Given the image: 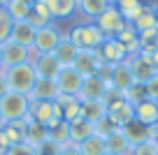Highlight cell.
Returning <instances> with one entry per match:
<instances>
[{
  "label": "cell",
  "instance_id": "6da1fadb",
  "mask_svg": "<svg viewBox=\"0 0 158 155\" xmlns=\"http://www.w3.org/2000/svg\"><path fill=\"white\" fill-rule=\"evenodd\" d=\"M5 74V81H7V88L12 93H21V95H30L35 81H37V74H35L33 65L26 63V65H16V67H10V70H2Z\"/></svg>",
  "mask_w": 158,
  "mask_h": 155
},
{
  "label": "cell",
  "instance_id": "7a4b0ae2",
  "mask_svg": "<svg viewBox=\"0 0 158 155\" xmlns=\"http://www.w3.org/2000/svg\"><path fill=\"white\" fill-rule=\"evenodd\" d=\"M68 37H70V42H72L79 51H84V49L95 51V49H100V44L107 39L102 33H100V28L95 23H79V26H74V28L70 30Z\"/></svg>",
  "mask_w": 158,
  "mask_h": 155
},
{
  "label": "cell",
  "instance_id": "3957f363",
  "mask_svg": "<svg viewBox=\"0 0 158 155\" xmlns=\"http://www.w3.org/2000/svg\"><path fill=\"white\" fill-rule=\"evenodd\" d=\"M28 107H30L28 95H21V93H12L10 90L2 100H0V113H2L5 123L26 121V118H28Z\"/></svg>",
  "mask_w": 158,
  "mask_h": 155
},
{
  "label": "cell",
  "instance_id": "277c9868",
  "mask_svg": "<svg viewBox=\"0 0 158 155\" xmlns=\"http://www.w3.org/2000/svg\"><path fill=\"white\" fill-rule=\"evenodd\" d=\"M26 121H33L40 123V125L49 127L51 123L56 121H63L60 118V109L56 102H44V100H30V107H28V118Z\"/></svg>",
  "mask_w": 158,
  "mask_h": 155
},
{
  "label": "cell",
  "instance_id": "5b68a950",
  "mask_svg": "<svg viewBox=\"0 0 158 155\" xmlns=\"http://www.w3.org/2000/svg\"><path fill=\"white\" fill-rule=\"evenodd\" d=\"M109 88L112 86H109V81L105 77L91 74V77H84L77 97H79V102H100V100H105V95H107Z\"/></svg>",
  "mask_w": 158,
  "mask_h": 155
},
{
  "label": "cell",
  "instance_id": "8992f818",
  "mask_svg": "<svg viewBox=\"0 0 158 155\" xmlns=\"http://www.w3.org/2000/svg\"><path fill=\"white\" fill-rule=\"evenodd\" d=\"M95 26H98L100 33H102L105 37L109 39V37H116L121 30L128 28V21L121 16V12H118L114 5H109L107 10H105L102 14L98 16V19H95Z\"/></svg>",
  "mask_w": 158,
  "mask_h": 155
},
{
  "label": "cell",
  "instance_id": "52a82bcc",
  "mask_svg": "<svg viewBox=\"0 0 158 155\" xmlns=\"http://www.w3.org/2000/svg\"><path fill=\"white\" fill-rule=\"evenodd\" d=\"M60 39H63L60 30L56 28L54 23H49V26H44V28L35 30L33 51H35V54H54L56 46L60 44Z\"/></svg>",
  "mask_w": 158,
  "mask_h": 155
},
{
  "label": "cell",
  "instance_id": "ba28073f",
  "mask_svg": "<svg viewBox=\"0 0 158 155\" xmlns=\"http://www.w3.org/2000/svg\"><path fill=\"white\" fill-rule=\"evenodd\" d=\"M0 51H2V70L30 63V58H33V54H35V51H30V49L12 42V39H7V42L0 44Z\"/></svg>",
  "mask_w": 158,
  "mask_h": 155
},
{
  "label": "cell",
  "instance_id": "9c48e42d",
  "mask_svg": "<svg viewBox=\"0 0 158 155\" xmlns=\"http://www.w3.org/2000/svg\"><path fill=\"white\" fill-rule=\"evenodd\" d=\"M107 118L114 123V127L121 130V127H126L128 123L135 121V107L121 95V97H116V100H112L107 104Z\"/></svg>",
  "mask_w": 158,
  "mask_h": 155
},
{
  "label": "cell",
  "instance_id": "30bf717a",
  "mask_svg": "<svg viewBox=\"0 0 158 155\" xmlns=\"http://www.w3.org/2000/svg\"><path fill=\"white\" fill-rule=\"evenodd\" d=\"M102 65L105 63H102V58H100L98 49H95V51L84 49V51H79V54H77V58H74V63H72V70L79 72L81 77H91V74H98Z\"/></svg>",
  "mask_w": 158,
  "mask_h": 155
},
{
  "label": "cell",
  "instance_id": "8fae6325",
  "mask_svg": "<svg viewBox=\"0 0 158 155\" xmlns=\"http://www.w3.org/2000/svg\"><path fill=\"white\" fill-rule=\"evenodd\" d=\"M30 65H33L37 79H56L58 72L63 70L60 63H58V58H56L54 54H33Z\"/></svg>",
  "mask_w": 158,
  "mask_h": 155
},
{
  "label": "cell",
  "instance_id": "7c38bea8",
  "mask_svg": "<svg viewBox=\"0 0 158 155\" xmlns=\"http://www.w3.org/2000/svg\"><path fill=\"white\" fill-rule=\"evenodd\" d=\"M81 81H84V77H81L79 72H74L72 67H63V70L58 72V77H56L58 93H60V95H72V97L79 95Z\"/></svg>",
  "mask_w": 158,
  "mask_h": 155
},
{
  "label": "cell",
  "instance_id": "4fadbf2b",
  "mask_svg": "<svg viewBox=\"0 0 158 155\" xmlns=\"http://www.w3.org/2000/svg\"><path fill=\"white\" fill-rule=\"evenodd\" d=\"M133 83H135V79H133L128 60H126V63H118V65H112V70H109V86H112L114 90L126 93Z\"/></svg>",
  "mask_w": 158,
  "mask_h": 155
},
{
  "label": "cell",
  "instance_id": "5bb4252c",
  "mask_svg": "<svg viewBox=\"0 0 158 155\" xmlns=\"http://www.w3.org/2000/svg\"><path fill=\"white\" fill-rule=\"evenodd\" d=\"M98 54H100V58H102V63H105V65H118V63H126V60H128V54H126V49L121 46V44H118L114 37L105 39V42L100 44Z\"/></svg>",
  "mask_w": 158,
  "mask_h": 155
},
{
  "label": "cell",
  "instance_id": "9a60e30c",
  "mask_svg": "<svg viewBox=\"0 0 158 155\" xmlns=\"http://www.w3.org/2000/svg\"><path fill=\"white\" fill-rule=\"evenodd\" d=\"M58 86H56V79H37L30 90L28 100H44V102H56L58 100Z\"/></svg>",
  "mask_w": 158,
  "mask_h": 155
},
{
  "label": "cell",
  "instance_id": "2e32d148",
  "mask_svg": "<svg viewBox=\"0 0 158 155\" xmlns=\"http://www.w3.org/2000/svg\"><path fill=\"white\" fill-rule=\"evenodd\" d=\"M128 65H130V72H133V79L135 83H147L149 79L156 74V70H153V65L149 63L147 58H142L139 54L130 56L128 58Z\"/></svg>",
  "mask_w": 158,
  "mask_h": 155
},
{
  "label": "cell",
  "instance_id": "e0dca14e",
  "mask_svg": "<svg viewBox=\"0 0 158 155\" xmlns=\"http://www.w3.org/2000/svg\"><path fill=\"white\" fill-rule=\"evenodd\" d=\"M56 104H58L60 118H63L65 123H72V121H77V118L81 116V102H79V97H72V95H58Z\"/></svg>",
  "mask_w": 158,
  "mask_h": 155
},
{
  "label": "cell",
  "instance_id": "ac0fdd59",
  "mask_svg": "<svg viewBox=\"0 0 158 155\" xmlns=\"http://www.w3.org/2000/svg\"><path fill=\"white\" fill-rule=\"evenodd\" d=\"M10 39L21 46L30 49L33 51V39H35V28L28 23V21H16L12 23V33H10Z\"/></svg>",
  "mask_w": 158,
  "mask_h": 155
},
{
  "label": "cell",
  "instance_id": "d6986e66",
  "mask_svg": "<svg viewBox=\"0 0 158 155\" xmlns=\"http://www.w3.org/2000/svg\"><path fill=\"white\" fill-rule=\"evenodd\" d=\"M135 121L147 125V127L156 125L158 123V102L144 100V102H139V104H135Z\"/></svg>",
  "mask_w": 158,
  "mask_h": 155
},
{
  "label": "cell",
  "instance_id": "ffe728a7",
  "mask_svg": "<svg viewBox=\"0 0 158 155\" xmlns=\"http://www.w3.org/2000/svg\"><path fill=\"white\" fill-rule=\"evenodd\" d=\"M105 146H107V153H114V155H130V150H133V146L128 144V139L121 130H114L105 139Z\"/></svg>",
  "mask_w": 158,
  "mask_h": 155
},
{
  "label": "cell",
  "instance_id": "44dd1931",
  "mask_svg": "<svg viewBox=\"0 0 158 155\" xmlns=\"http://www.w3.org/2000/svg\"><path fill=\"white\" fill-rule=\"evenodd\" d=\"M77 54H79V49L74 46L72 42H70V37H63V39H60V44L56 46V51H54V56L58 58L60 67H72V63H74V58H77Z\"/></svg>",
  "mask_w": 158,
  "mask_h": 155
},
{
  "label": "cell",
  "instance_id": "7402d4cb",
  "mask_svg": "<svg viewBox=\"0 0 158 155\" xmlns=\"http://www.w3.org/2000/svg\"><path fill=\"white\" fill-rule=\"evenodd\" d=\"M54 19H70L77 12V0H44Z\"/></svg>",
  "mask_w": 158,
  "mask_h": 155
},
{
  "label": "cell",
  "instance_id": "603a6c76",
  "mask_svg": "<svg viewBox=\"0 0 158 155\" xmlns=\"http://www.w3.org/2000/svg\"><path fill=\"white\" fill-rule=\"evenodd\" d=\"M70 125V144H81L84 139H89L91 134H93V125H91L86 118H81L79 116L77 121H72V123H68Z\"/></svg>",
  "mask_w": 158,
  "mask_h": 155
},
{
  "label": "cell",
  "instance_id": "cb8c5ba5",
  "mask_svg": "<svg viewBox=\"0 0 158 155\" xmlns=\"http://www.w3.org/2000/svg\"><path fill=\"white\" fill-rule=\"evenodd\" d=\"M105 116H107V104L102 100L100 102H81V118H86L91 125L102 121Z\"/></svg>",
  "mask_w": 158,
  "mask_h": 155
},
{
  "label": "cell",
  "instance_id": "d4e9b609",
  "mask_svg": "<svg viewBox=\"0 0 158 155\" xmlns=\"http://www.w3.org/2000/svg\"><path fill=\"white\" fill-rule=\"evenodd\" d=\"M114 39H116V42L126 49L128 58H130V56H135V54H139V35L135 33L133 28H130V23H128V28H126V30H121V33H118Z\"/></svg>",
  "mask_w": 158,
  "mask_h": 155
},
{
  "label": "cell",
  "instance_id": "484cf974",
  "mask_svg": "<svg viewBox=\"0 0 158 155\" xmlns=\"http://www.w3.org/2000/svg\"><path fill=\"white\" fill-rule=\"evenodd\" d=\"M121 132L126 134V139H128L130 146L144 144V141L149 139V127L142 125V123H137V121H133V123H128L126 127H121Z\"/></svg>",
  "mask_w": 158,
  "mask_h": 155
},
{
  "label": "cell",
  "instance_id": "4316f807",
  "mask_svg": "<svg viewBox=\"0 0 158 155\" xmlns=\"http://www.w3.org/2000/svg\"><path fill=\"white\" fill-rule=\"evenodd\" d=\"M44 141H47V127L40 125V123L26 121V139H23V144L37 148V146H42Z\"/></svg>",
  "mask_w": 158,
  "mask_h": 155
},
{
  "label": "cell",
  "instance_id": "83f0119b",
  "mask_svg": "<svg viewBox=\"0 0 158 155\" xmlns=\"http://www.w3.org/2000/svg\"><path fill=\"white\" fill-rule=\"evenodd\" d=\"M2 7H5V12H7L12 23H16V21H28V16H30V5L23 2V0H7Z\"/></svg>",
  "mask_w": 158,
  "mask_h": 155
},
{
  "label": "cell",
  "instance_id": "f1b7e54d",
  "mask_svg": "<svg viewBox=\"0 0 158 155\" xmlns=\"http://www.w3.org/2000/svg\"><path fill=\"white\" fill-rule=\"evenodd\" d=\"M2 134H5V139H7L10 146L23 144V139H26V121L5 123V125H2Z\"/></svg>",
  "mask_w": 158,
  "mask_h": 155
},
{
  "label": "cell",
  "instance_id": "f546056e",
  "mask_svg": "<svg viewBox=\"0 0 158 155\" xmlns=\"http://www.w3.org/2000/svg\"><path fill=\"white\" fill-rule=\"evenodd\" d=\"M47 139L54 141V144H58V146L70 144V125H68L65 121L51 123V125L47 127Z\"/></svg>",
  "mask_w": 158,
  "mask_h": 155
},
{
  "label": "cell",
  "instance_id": "4dcf8cb0",
  "mask_svg": "<svg viewBox=\"0 0 158 155\" xmlns=\"http://www.w3.org/2000/svg\"><path fill=\"white\" fill-rule=\"evenodd\" d=\"M109 5H112L109 0H77V10L89 19H98Z\"/></svg>",
  "mask_w": 158,
  "mask_h": 155
},
{
  "label": "cell",
  "instance_id": "1f68e13d",
  "mask_svg": "<svg viewBox=\"0 0 158 155\" xmlns=\"http://www.w3.org/2000/svg\"><path fill=\"white\" fill-rule=\"evenodd\" d=\"M79 153L81 155H105L107 153V146H105V139L98 134H91L89 139H84L81 144H77Z\"/></svg>",
  "mask_w": 158,
  "mask_h": 155
},
{
  "label": "cell",
  "instance_id": "d6a6232c",
  "mask_svg": "<svg viewBox=\"0 0 158 155\" xmlns=\"http://www.w3.org/2000/svg\"><path fill=\"white\" fill-rule=\"evenodd\" d=\"M156 16H153V5H144V10L139 12V16L130 23V28L135 30V33H144V30H149V28H156Z\"/></svg>",
  "mask_w": 158,
  "mask_h": 155
},
{
  "label": "cell",
  "instance_id": "836d02e7",
  "mask_svg": "<svg viewBox=\"0 0 158 155\" xmlns=\"http://www.w3.org/2000/svg\"><path fill=\"white\" fill-rule=\"evenodd\" d=\"M123 97L130 102V104H139V102H144V100H149L147 97V88H144V83H133V86L128 88V90L123 93Z\"/></svg>",
  "mask_w": 158,
  "mask_h": 155
},
{
  "label": "cell",
  "instance_id": "e575fe53",
  "mask_svg": "<svg viewBox=\"0 0 158 155\" xmlns=\"http://www.w3.org/2000/svg\"><path fill=\"white\" fill-rule=\"evenodd\" d=\"M114 130H118V127H114V123L112 121H109V118L107 116H105L102 118V121H98V123H95V125H93V134H98V137H102V139H107V137L109 134H112V132Z\"/></svg>",
  "mask_w": 158,
  "mask_h": 155
},
{
  "label": "cell",
  "instance_id": "d590c367",
  "mask_svg": "<svg viewBox=\"0 0 158 155\" xmlns=\"http://www.w3.org/2000/svg\"><path fill=\"white\" fill-rule=\"evenodd\" d=\"M130 155H158V146L153 144L151 139H147L144 144H137V146H133Z\"/></svg>",
  "mask_w": 158,
  "mask_h": 155
},
{
  "label": "cell",
  "instance_id": "8d00e7d4",
  "mask_svg": "<svg viewBox=\"0 0 158 155\" xmlns=\"http://www.w3.org/2000/svg\"><path fill=\"white\" fill-rule=\"evenodd\" d=\"M5 155H37V148H33L28 144H16V146H10Z\"/></svg>",
  "mask_w": 158,
  "mask_h": 155
},
{
  "label": "cell",
  "instance_id": "74e56055",
  "mask_svg": "<svg viewBox=\"0 0 158 155\" xmlns=\"http://www.w3.org/2000/svg\"><path fill=\"white\" fill-rule=\"evenodd\" d=\"M60 148H63V146H58V144H54V141L47 139L42 146H37V155H58Z\"/></svg>",
  "mask_w": 158,
  "mask_h": 155
},
{
  "label": "cell",
  "instance_id": "f35d334b",
  "mask_svg": "<svg viewBox=\"0 0 158 155\" xmlns=\"http://www.w3.org/2000/svg\"><path fill=\"white\" fill-rule=\"evenodd\" d=\"M144 88H147V97L149 100L158 102V74H153V77L144 83Z\"/></svg>",
  "mask_w": 158,
  "mask_h": 155
},
{
  "label": "cell",
  "instance_id": "ab89813d",
  "mask_svg": "<svg viewBox=\"0 0 158 155\" xmlns=\"http://www.w3.org/2000/svg\"><path fill=\"white\" fill-rule=\"evenodd\" d=\"M10 33H12V21H10V19H5L2 23H0V44L10 39Z\"/></svg>",
  "mask_w": 158,
  "mask_h": 155
},
{
  "label": "cell",
  "instance_id": "60d3db41",
  "mask_svg": "<svg viewBox=\"0 0 158 155\" xmlns=\"http://www.w3.org/2000/svg\"><path fill=\"white\" fill-rule=\"evenodd\" d=\"M58 155H81V153H79V148H77L74 144H65L63 148H60Z\"/></svg>",
  "mask_w": 158,
  "mask_h": 155
},
{
  "label": "cell",
  "instance_id": "b9f144b4",
  "mask_svg": "<svg viewBox=\"0 0 158 155\" xmlns=\"http://www.w3.org/2000/svg\"><path fill=\"white\" fill-rule=\"evenodd\" d=\"M7 93H10V88H7V81H5V74L0 72V100H2V97H5Z\"/></svg>",
  "mask_w": 158,
  "mask_h": 155
},
{
  "label": "cell",
  "instance_id": "7bdbcfd3",
  "mask_svg": "<svg viewBox=\"0 0 158 155\" xmlns=\"http://www.w3.org/2000/svg\"><path fill=\"white\" fill-rule=\"evenodd\" d=\"M149 139H151L153 144L158 146V123H156V125H151V127H149Z\"/></svg>",
  "mask_w": 158,
  "mask_h": 155
},
{
  "label": "cell",
  "instance_id": "ee69618b",
  "mask_svg": "<svg viewBox=\"0 0 158 155\" xmlns=\"http://www.w3.org/2000/svg\"><path fill=\"white\" fill-rule=\"evenodd\" d=\"M7 148H10V144H7V139H5V134H2V130H0V155H5Z\"/></svg>",
  "mask_w": 158,
  "mask_h": 155
},
{
  "label": "cell",
  "instance_id": "f6af8a7d",
  "mask_svg": "<svg viewBox=\"0 0 158 155\" xmlns=\"http://www.w3.org/2000/svg\"><path fill=\"white\" fill-rule=\"evenodd\" d=\"M114 7H121V5H128V2H137V0H109Z\"/></svg>",
  "mask_w": 158,
  "mask_h": 155
},
{
  "label": "cell",
  "instance_id": "bcb514c9",
  "mask_svg": "<svg viewBox=\"0 0 158 155\" xmlns=\"http://www.w3.org/2000/svg\"><path fill=\"white\" fill-rule=\"evenodd\" d=\"M5 19H10V16H7V12H5V7H0V23H2V21Z\"/></svg>",
  "mask_w": 158,
  "mask_h": 155
},
{
  "label": "cell",
  "instance_id": "7dc6e473",
  "mask_svg": "<svg viewBox=\"0 0 158 155\" xmlns=\"http://www.w3.org/2000/svg\"><path fill=\"white\" fill-rule=\"evenodd\" d=\"M153 16H156V23H158V2L153 5Z\"/></svg>",
  "mask_w": 158,
  "mask_h": 155
},
{
  "label": "cell",
  "instance_id": "c3c4849f",
  "mask_svg": "<svg viewBox=\"0 0 158 155\" xmlns=\"http://www.w3.org/2000/svg\"><path fill=\"white\" fill-rule=\"evenodd\" d=\"M2 125H5V118H2V113H0V130H2Z\"/></svg>",
  "mask_w": 158,
  "mask_h": 155
},
{
  "label": "cell",
  "instance_id": "681fc988",
  "mask_svg": "<svg viewBox=\"0 0 158 155\" xmlns=\"http://www.w3.org/2000/svg\"><path fill=\"white\" fill-rule=\"evenodd\" d=\"M0 72H2V51H0Z\"/></svg>",
  "mask_w": 158,
  "mask_h": 155
},
{
  "label": "cell",
  "instance_id": "f907efd6",
  "mask_svg": "<svg viewBox=\"0 0 158 155\" xmlns=\"http://www.w3.org/2000/svg\"><path fill=\"white\" fill-rule=\"evenodd\" d=\"M23 2H28V5H35V2H37V0H23Z\"/></svg>",
  "mask_w": 158,
  "mask_h": 155
},
{
  "label": "cell",
  "instance_id": "816d5d0a",
  "mask_svg": "<svg viewBox=\"0 0 158 155\" xmlns=\"http://www.w3.org/2000/svg\"><path fill=\"white\" fill-rule=\"evenodd\" d=\"M5 2H7V0H0V7H2V5H5Z\"/></svg>",
  "mask_w": 158,
  "mask_h": 155
},
{
  "label": "cell",
  "instance_id": "f5cc1de1",
  "mask_svg": "<svg viewBox=\"0 0 158 155\" xmlns=\"http://www.w3.org/2000/svg\"><path fill=\"white\" fill-rule=\"evenodd\" d=\"M105 155H114V153H105Z\"/></svg>",
  "mask_w": 158,
  "mask_h": 155
}]
</instances>
